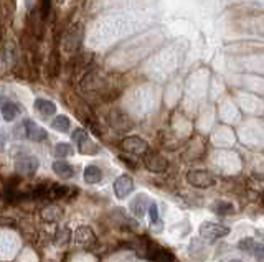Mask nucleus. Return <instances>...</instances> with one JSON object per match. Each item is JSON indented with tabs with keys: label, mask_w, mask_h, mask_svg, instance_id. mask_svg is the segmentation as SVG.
Returning a JSON list of instances; mask_svg holds the SVG:
<instances>
[{
	"label": "nucleus",
	"mask_w": 264,
	"mask_h": 262,
	"mask_svg": "<svg viewBox=\"0 0 264 262\" xmlns=\"http://www.w3.org/2000/svg\"><path fill=\"white\" fill-rule=\"evenodd\" d=\"M54 155H56L58 159H66V157L73 155V148H71L70 144L60 142V144H56V147H54Z\"/></svg>",
	"instance_id": "aec40b11"
},
{
	"label": "nucleus",
	"mask_w": 264,
	"mask_h": 262,
	"mask_svg": "<svg viewBox=\"0 0 264 262\" xmlns=\"http://www.w3.org/2000/svg\"><path fill=\"white\" fill-rule=\"evenodd\" d=\"M121 148L127 153H132V155H145L149 152V144L144 139H141V137L131 135L125 137L123 142H121Z\"/></svg>",
	"instance_id": "39448f33"
},
{
	"label": "nucleus",
	"mask_w": 264,
	"mask_h": 262,
	"mask_svg": "<svg viewBox=\"0 0 264 262\" xmlns=\"http://www.w3.org/2000/svg\"><path fill=\"white\" fill-rule=\"evenodd\" d=\"M41 216H43V219H47V221L54 223L61 218V210L58 206H50L43 211V213H41Z\"/></svg>",
	"instance_id": "412c9836"
},
{
	"label": "nucleus",
	"mask_w": 264,
	"mask_h": 262,
	"mask_svg": "<svg viewBox=\"0 0 264 262\" xmlns=\"http://www.w3.org/2000/svg\"><path fill=\"white\" fill-rule=\"evenodd\" d=\"M38 168V160H36L35 155H30V153H20L15 159V170L22 175H32L36 172Z\"/></svg>",
	"instance_id": "423d86ee"
},
{
	"label": "nucleus",
	"mask_w": 264,
	"mask_h": 262,
	"mask_svg": "<svg viewBox=\"0 0 264 262\" xmlns=\"http://www.w3.org/2000/svg\"><path fill=\"white\" fill-rule=\"evenodd\" d=\"M149 252H150V259L154 262H174V256L167 249H163L160 246H154Z\"/></svg>",
	"instance_id": "4468645a"
},
{
	"label": "nucleus",
	"mask_w": 264,
	"mask_h": 262,
	"mask_svg": "<svg viewBox=\"0 0 264 262\" xmlns=\"http://www.w3.org/2000/svg\"><path fill=\"white\" fill-rule=\"evenodd\" d=\"M83 177H85V181L88 185H96V183L103 180V170L96 167V165H88L85 172H83Z\"/></svg>",
	"instance_id": "f8f14e48"
},
{
	"label": "nucleus",
	"mask_w": 264,
	"mask_h": 262,
	"mask_svg": "<svg viewBox=\"0 0 264 262\" xmlns=\"http://www.w3.org/2000/svg\"><path fill=\"white\" fill-rule=\"evenodd\" d=\"M15 137H25V139L33 140V142H43L48 137V134L47 131H45L43 127H40L36 122L27 119L15 129Z\"/></svg>",
	"instance_id": "f257e3e1"
},
{
	"label": "nucleus",
	"mask_w": 264,
	"mask_h": 262,
	"mask_svg": "<svg viewBox=\"0 0 264 262\" xmlns=\"http://www.w3.org/2000/svg\"><path fill=\"white\" fill-rule=\"evenodd\" d=\"M52 127L54 131L68 132L71 127V120H70V117H66V115H56V117L52 120Z\"/></svg>",
	"instance_id": "f3484780"
},
{
	"label": "nucleus",
	"mask_w": 264,
	"mask_h": 262,
	"mask_svg": "<svg viewBox=\"0 0 264 262\" xmlns=\"http://www.w3.org/2000/svg\"><path fill=\"white\" fill-rule=\"evenodd\" d=\"M254 246H256V241H254L253 238H245L238 243V249L243 252H248V254H253Z\"/></svg>",
	"instance_id": "4be33fe9"
},
{
	"label": "nucleus",
	"mask_w": 264,
	"mask_h": 262,
	"mask_svg": "<svg viewBox=\"0 0 264 262\" xmlns=\"http://www.w3.org/2000/svg\"><path fill=\"white\" fill-rule=\"evenodd\" d=\"M187 181L190 186L194 188H210V186L215 185V177L213 173H210L208 170H202V168H195V170H190L187 173Z\"/></svg>",
	"instance_id": "f03ea898"
},
{
	"label": "nucleus",
	"mask_w": 264,
	"mask_h": 262,
	"mask_svg": "<svg viewBox=\"0 0 264 262\" xmlns=\"http://www.w3.org/2000/svg\"><path fill=\"white\" fill-rule=\"evenodd\" d=\"M149 205L150 203H149V199L145 195H137V196L131 201L129 208H131V213L136 216V218H142V216L147 213Z\"/></svg>",
	"instance_id": "1a4fd4ad"
},
{
	"label": "nucleus",
	"mask_w": 264,
	"mask_h": 262,
	"mask_svg": "<svg viewBox=\"0 0 264 262\" xmlns=\"http://www.w3.org/2000/svg\"><path fill=\"white\" fill-rule=\"evenodd\" d=\"M144 165H145V168H147L149 172H152V173H162V172H165L167 167H169L165 157H162L160 153H157V152H147V153H145V155H144Z\"/></svg>",
	"instance_id": "0eeeda50"
},
{
	"label": "nucleus",
	"mask_w": 264,
	"mask_h": 262,
	"mask_svg": "<svg viewBox=\"0 0 264 262\" xmlns=\"http://www.w3.org/2000/svg\"><path fill=\"white\" fill-rule=\"evenodd\" d=\"M213 211L218 214V216H229L234 213V206L233 203L229 201H218L215 206H213Z\"/></svg>",
	"instance_id": "a211bd4d"
},
{
	"label": "nucleus",
	"mask_w": 264,
	"mask_h": 262,
	"mask_svg": "<svg viewBox=\"0 0 264 262\" xmlns=\"http://www.w3.org/2000/svg\"><path fill=\"white\" fill-rule=\"evenodd\" d=\"M73 140L78 145H81V144H85L86 140H89V135H88V132L85 131V129H76L74 134H73Z\"/></svg>",
	"instance_id": "b1692460"
},
{
	"label": "nucleus",
	"mask_w": 264,
	"mask_h": 262,
	"mask_svg": "<svg viewBox=\"0 0 264 262\" xmlns=\"http://www.w3.org/2000/svg\"><path fill=\"white\" fill-rule=\"evenodd\" d=\"M81 38H83V30L78 23L73 25L71 28H68L65 35H63V40H61L63 51L65 53L78 51L79 47H81Z\"/></svg>",
	"instance_id": "7ed1b4c3"
},
{
	"label": "nucleus",
	"mask_w": 264,
	"mask_h": 262,
	"mask_svg": "<svg viewBox=\"0 0 264 262\" xmlns=\"http://www.w3.org/2000/svg\"><path fill=\"white\" fill-rule=\"evenodd\" d=\"M228 262H241L240 259H231V261H228Z\"/></svg>",
	"instance_id": "c85d7f7f"
},
{
	"label": "nucleus",
	"mask_w": 264,
	"mask_h": 262,
	"mask_svg": "<svg viewBox=\"0 0 264 262\" xmlns=\"http://www.w3.org/2000/svg\"><path fill=\"white\" fill-rule=\"evenodd\" d=\"M52 168H53V172L61 178H73L74 177L73 165H70L68 162H65V160H56Z\"/></svg>",
	"instance_id": "ddd939ff"
},
{
	"label": "nucleus",
	"mask_w": 264,
	"mask_h": 262,
	"mask_svg": "<svg viewBox=\"0 0 264 262\" xmlns=\"http://www.w3.org/2000/svg\"><path fill=\"white\" fill-rule=\"evenodd\" d=\"M50 8H52V0H41V16H43V18L48 16Z\"/></svg>",
	"instance_id": "bb28decb"
},
{
	"label": "nucleus",
	"mask_w": 264,
	"mask_h": 262,
	"mask_svg": "<svg viewBox=\"0 0 264 262\" xmlns=\"http://www.w3.org/2000/svg\"><path fill=\"white\" fill-rule=\"evenodd\" d=\"M2 115H3V119L7 120V122H12L17 115L20 114V107H18V104H15V102H12V101H5L2 104Z\"/></svg>",
	"instance_id": "2eb2a0df"
},
{
	"label": "nucleus",
	"mask_w": 264,
	"mask_h": 262,
	"mask_svg": "<svg viewBox=\"0 0 264 262\" xmlns=\"http://www.w3.org/2000/svg\"><path fill=\"white\" fill-rule=\"evenodd\" d=\"M76 241H78L79 246L89 247V246H93V244H94L96 236L88 226H81V228H78V231H76Z\"/></svg>",
	"instance_id": "9b49d317"
},
{
	"label": "nucleus",
	"mask_w": 264,
	"mask_h": 262,
	"mask_svg": "<svg viewBox=\"0 0 264 262\" xmlns=\"http://www.w3.org/2000/svg\"><path fill=\"white\" fill-rule=\"evenodd\" d=\"M198 232L203 239L210 241V243H215L216 239H221V238H225V236H228L229 229L226 226H223V224L205 221V223H202V226H200Z\"/></svg>",
	"instance_id": "20e7f679"
},
{
	"label": "nucleus",
	"mask_w": 264,
	"mask_h": 262,
	"mask_svg": "<svg viewBox=\"0 0 264 262\" xmlns=\"http://www.w3.org/2000/svg\"><path fill=\"white\" fill-rule=\"evenodd\" d=\"M149 218H150V223H158V206L156 203H150L149 205Z\"/></svg>",
	"instance_id": "393cba45"
},
{
	"label": "nucleus",
	"mask_w": 264,
	"mask_h": 262,
	"mask_svg": "<svg viewBox=\"0 0 264 262\" xmlns=\"http://www.w3.org/2000/svg\"><path fill=\"white\" fill-rule=\"evenodd\" d=\"M68 195V188L63 185H52L48 188V198L50 199H61Z\"/></svg>",
	"instance_id": "6ab92c4d"
},
{
	"label": "nucleus",
	"mask_w": 264,
	"mask_h": 262,
	"mask_svg": "<svg viewBox=\"0 0 264 262\" xmlns=\"http://www.w3.org/2000/svg\"><path fill=\"white\" fill-rule=\"evenodd\" d=\"M253 256L256 257L258 262H264V244H258L253 249Z\"/></svg>",
	"instance_id": "a878e982"
},
{
	"label": "nucleus",
	"mask_w": 264,
	"mask_h": 262,
	"mask_svg": "<svg viewBox=\"0 0 264 262\" xmlns=\"http://www.w3.org/2000/svg\"><path fill=\"white\" fill-rule=\"evenodd\" d=\"M79 152H81V153H89V155H94V153L99 152V148H98V145H94L93 142H91V140H86L85 144L79 145Z\"/></svg>",
	"instance_id": "5701e85b"
},
{
	"label": "nucleus",
	"mask_w": 264,
	"mask_h": 262,
	"mask_svg": "<svg viewBox=\"0 0 264 262\" xmlns=\"http://www.w3.org/2000/svg\"><path fill=\"white\" fill-rule=\"evenodd\" d=\"M71 236H73V232H71L70 228L63 226L58 229L56 236H54V244L56 246H66V244L71 243Z\"/></svg>",
	"instance_id": "dca6fc26"
},
{
	"label": "nucleus",
	"mask_w": 264,
	"mask_h": 262,
	"mask_svg": "<svg viewBox=\"0 0 264 262\" xmlns=\"http://www.w3.org/2000/svg\"><path fill=\"white\" fill-rule=\"evenodd\" d=\"M35 111L38 112L41 117H52L56 114V104L48 101V99H36L35 101Z\"/></svg>",
	"instance_id": "9d476101"
},
{
	"label": "nucleus",
	"mask_w": 264,
	"mask_h": 262,
	"mask_svg": "<svg viewBox=\"0 0 264 262\" xmlns=\"http://www.w3.org/2000/svg\"><path fill=\"white\" fill-rule=\"evenodd\" d=\"M3 144H5V139H3L2 135H0V150H2V147H3Z\"/></svg>",
	"instance_id": "cd10ccee"
},
{
	"label": "nucleus",
	"mask_w": 264,
	"mask_h": 262,
	"mask_svg": "<svg viewBox=\"0 0 264 262\" xmlns=\"http://www.w3.org/2000/svg\"><path fill=\"white\" fill-rule=\"evenodd\" d=\"M132 191H134V181L131 177H127V175H123V177H119L114 181V195L119 199L127 198Z\"/></svg>",
	"instance_id": "6e6552de"
}]
</instances>
